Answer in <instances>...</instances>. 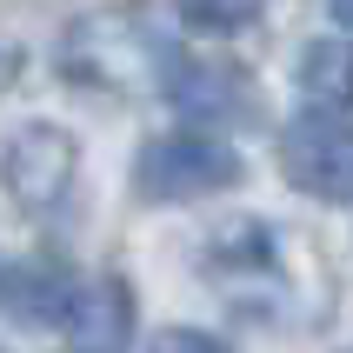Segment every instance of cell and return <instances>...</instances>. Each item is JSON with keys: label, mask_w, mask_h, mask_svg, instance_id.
Segmentation results:
<instances>
[{"label": "cell", "mask_w": 353, "mask_h": 353, "mask_svg": "<svg viewBox=\"0 0 353 353\" xmlns=\"http://www.w3.org/2000/svg\"><path fill=\"white\" fill-rule=\"evenodd\" d=\"M180 14L200 34H240V27H254L267 14V0H180Z\"/></svg>", "instance_id": "9"}, {"label": "cell", "mask_w": 353, "mask_h": 353, "mask_svg": "<svg viewBox=\"0 0 353 353\" xmlns=\"http://www.w3.org/2000/svg\"><path fill=\"white\" fill-rule=\"evenodd\" d=\"M74 167H80V147L67 127H20L0 140V194L20 214H54L74 187Z\"/></svg>", "instance_id": "4"}, {"label": "cell", "mask_w": 353, "mask_h": 353, "mask_svg": "<svg viewBox=\"0 0 353 353\" xmlns=\"http://www.w3.org/2000/svg\"><path fill=\"white\" fill-rule=\"evenodd\" d=\"M327 7H334V20H340V27H353V0H327Z\"/></svg>", "instance_id": "12"}, {"label": "cell", "mask_w": 353, "mask_h": 353, "mask_svg": "<svg viewBox=\"0 0 353 353\" xmlns=\"http://www.w3.org/2000/svg\"><path fill=\"white\" fill-rule=\"evenodd\" d=\"M280 160H287V180L307 187L314 200H353V127L340 120H294L287 140H280Z\"/></svg>", "instance_id": "5"}, {"label": "cell", "mask_w": 353, "mask_h": 353, "mask_svg": "<svg viewBox=\"0 0 353 353\" xmlns=\"http://www.w3.org/2000/svg\"><path fill=\"white\" fill-rule=\"evenodd\" d=\"M207 274L240 314L254 320H280L294 314V280H287V254H280V234L267 220H227L214 240H207Z\"/></svg>", "instance_id": "2"}, {"label": "cell", "mask_w": 353, "mask_h": 353, "mask_svg": "<svg viewBox=\"0 0 353 353\" xmlns=\"http://www.w3.org/2000/svg\"><path fill=\"white\" fill-rule=\"evenodd\" d=\"M300 94L320 114H347L353 107V47L347 40H307L300 47Z\"/></svg>", "instance_id": "8"}, {"label": "cell", "mask_w": 353, "mask_h": 353, "mask_svg": "<svg viewBox=\"0 0 353 353\" xmlns=\"http://www.w3.org/2000/svg\"><path fill=\"white\" fill-rule=\"evenodd\" d=\"M234 180H240V154L220 134H200V127L147 140L134 160V187L147 200H200V194L234 187Z\"/></svg>", "instance_id": "3"}, {"label": "cell", "mask_w": 353, "mask_h": 353, "mask_svg": "<svg viewBox=\"0 0 353 353\" xmlns=\"http://www.w3.org/2000/svg\"><path fill=\"white\" fill-rule=\"evenodd\" d=\"M167 94L200 120H247L254 114V80L240 74L234 60H180L174 74H167Z\"/></svg>", "instance_id": "7"}, {"label": "cell", "mask_w": 353, "mask_h": 353, "mask_svg": "<svg viewBox=\"0 0 353 353\" xmlns=\"http://www.w3.org/2000/svg\"><path fill=\"white\" fill-rule=\"evenodd\" d=\"M60 334L74 340V353H127L134 347V294H127V280L120 274L74 280Z\"/></svg>", "instance_id": "6"}, {"label": "cell", "mask_w": 353, "mask_h": 353, "mask_svg": "<svg viewBox=\"0 0 353 353\" xmlns=\"http://www.w3.org/2000/svg\"><path fill=\"white\" fill-rule=\"evenodd\" d=\"M14 60H20V54H14V47H7V40H0V87L14 80Z\"/></svg>", "instance_id": "11"}, {"label": "cell", "mask_w": 353, "mask_h": 353, "mask_svg": "<svg viewBox=\"0 0 353 353\" xmlns=\"http://www.w3.org/2000/svg\"><path fill=\"white\" fill-rule=\"evenodd\" d=\"M147 353H227V347H220L214 334H194V327H167Z\"/></svg>", "instance_id": "10"}, {"label": "cell", "mask_w": 353, "mask_h": 353, "mask_svg": "<svg viewBox=\"0 0 353 353\" xmlns=\"http://www.w3.org/2000/svg\"><path fill=\"white\" fill-rule=\"evenodd\" d=\"M174 40L147 7H100L60 34V74L94 94H147L174 74Z\"/></svg>", "instance_id": "1"}]
</instances>
